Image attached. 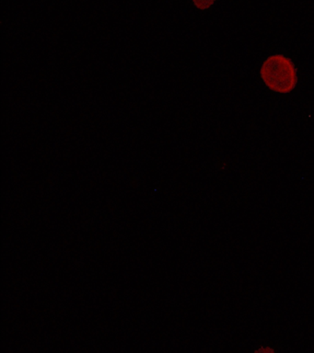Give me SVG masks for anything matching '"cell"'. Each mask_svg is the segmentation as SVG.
I'll list each match as a JSON object with an SVG mask.
<instances>
[{
  "label": "cell",
  "mask_w": 314,
  "mask_h": 353,
  "mask_svg": "<svg viewBox=\"0 0 314 353\" xmlns=\"http://www.w3.org/2000/svg\"><path fill=\"white\" fill-rule=\"evenodd\" d=\"M261 77L266 87L275 92L289 93L296 87L297 70L293 62L284 55H272L264 61Z\"/></svg>",
  "instance_id": "obj_1"
},
{
  "label": "cell",
  "mask_w": 314,
  "mask_h": 353,
  "mask_svg": "<svg viewBox=\"0 0 314 353\" xmlns=\"http://www.w3.org/2000/svg\"><path fill=\"white\" fill-rule=\"evenodd\" d=\"M215 2L216 0H193L195 7L201 10H208Z\"/></svg>",
  "instance_id": "obj_2"
}]
</instances>
